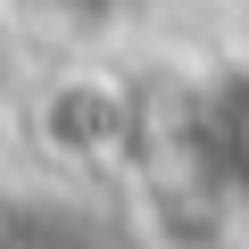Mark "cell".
I'll return each mask as SVG.
<instances>
[{"label": "cell", "mask_w": 249, "mask_h": 249, "mask_svg": "<svg viewBox=\"0 0 249 249\" xmlns=\"http://www.w3.org/2000/svg\"><path fill=\"white\" fill-rule=\"evenodd\" d=\"M133 224H142L150 249H241V232H232L241 208L216 183H199L183 158H166L133 183Z\"/></svg>", "instance_id": "obj_3"}, {"label": "cell", "mask_w": 249, "mask_h": 249, "mask_svg": "<svg viewBox=\"0 0 249 249\" xmlns=\"http://www.w3.org/2000/svg\"><path fill=\"white\" fill-rule=\"evenodd\" d=\"M241 249H249V241H241Z\"/></svg>", "instance_id": "obj_6"}, {"label": "cell", "mask_w": 249, "mask_h": 249, "mask_svg": "<svg viewBox=\"0 0 249 249\" xmlns=\"http://www.w3.org/2000/svg\"><path fill=\"white\" fill-rule=\"evenodd\" d=\"M34 42H67V50H83V42H100L133 0H0Z\"/></svg>", "instance_id": "obj_4"}, {"label": "cell", "mask_w": 249, "mask_h": 249, "mask_svg": "<svg viewBox=\"0 0 249 249\" xmlns=\"http://www.w3.org/2000/svg\"><path fill=\"white\" fill-rule=\"evenodd\" d=\"M0 249H9V241H0Z\"/></svg>", "instance_id": "obj_5"}, {"label": "cell", "mask_w": 249, "mask_h": 249, "mask_svg": "<svg viewBox=\"0 0 249 249\" xmlns=\"http://www.w3.org/2000/svg\"><path fill=\"white\" fill-rule=\"evenodd\" d=\"M34 142H42V158L75 166V175L124 166V158L142 150V91L124 83L116 67L75 58V67H58V75L42 83V100H34Z\"/></svg>", "instance_id": "obj_1"}, {"label": "cell", "mask_w": 249, "mask_h": 249, "mask_svg": "<svg viewBox=\"0 0 249 249\" xmlns=\"http://www.w3.org/2000/svg\"><path fill=\"white\" fill-rule=\"evenodd\" d=\"M183 166L199 183H216L241 216H249V58L216 67L199 91H191V116H183Z\"/></svg>", "instance_id": "obj_2"}]
</instances>
